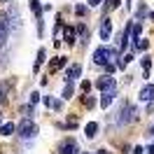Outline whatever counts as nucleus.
<instances>
[{"label": "nucleus", "mask_w": 154, "mask_h": 154, "mask_svg": "<svg viewBox=\"0 0 154 154\" xmlns=\"http://www.w3.org/2000/svg\"><path fill=\"white\" fill-rule=\"evenodd\" d=\"M117 56V51L112 47H105V45H103V47H98L96 51H94V63H96V66H103L105 68L107 63H112V58Z\"/></svg>", "instance_id": "1"}, {"label": "nucleus", "mask_w": 154, "mask_h": 154, "mask_svg": "<svg viewBox=\"0 0 154 154\" xmlns=\"http://www.w3.org/2000/svg\"><path fill=\"white\" fill-rule=\"evenodd\" d=\"M135 117H138L135 105L124 103V105H122V110H119V117H117V124H119V126H126V124H131V122H135Z\"/></svg>", "instance_id": "2"}, {"label": "nucleus", "mask_w": 154, "mask_h": 154, "mask_svg": "<svg viewBox=\"0 0 154 154\" xmlns=\"http://www.w3.org/2000/svg\"><path fill=\"white\" fill-rule=\"evenodd\" d=\"M17 133H19V138H33V135H38V124L30 119H21L17 124Z\"/></svg>", "instance_id": "3"}, {"label": "nucleus", "mask_w": 154, "mask_h": 154, "mask_svg": "<svg viewBox=\"0 0 154 154\" xmlns=\"http://www.w3.org/2000/svg\"><path fill=\"white\" fill-rule=\"evenodd\" d=\"M58 154H79V147H77L75 138H66L58 145Z\"/></svg>", "instance_id": "4"}, {"label": "nucleus", "mask_w": 154, "mask_h": 154, "mask_svg": "<svg viewBox=\"0 0 154 154\" xmlns=\"http://www.w3.org/2000/svg\"><path fill=\"white\" fill-rule=\"evenodd\" d=\"M7 35H10V21H7V14H2V12H0V49L5 47Z\"/></svg>", "instance_id": "5"}, {"label": "nucleus", "mask_w": 154, "mask_h": 154, "mask_svg": "<svg viewBox=\"0 0 154 154\" xmlns=\"http://www.w3.org/2000/svg\"><path fill=\"white\" fill-rule=\"evenodd\" d=\"M96 89H100V91H103V94H105V91H112V89H117V82H115V77H100V79H98L96 82Z\"/></svg>", "instance_id": "6"}, {"label": "nucleus", "mask_w": 154, "mask_h": 154, "mask_svg": "<svg viewBox=\"0 0 154 154\" xmlns=\"http://www.w3.org/2000/svg\"><path fill=\"white\" fill-rule=\"evenodd\" d=\"M138 98H140V103H154V84H145Z\"/></svg>", "instance_id": "7"}, {"label": "nucleus", "mask_w": 154, "mask_h": 154, "mask_svg": "<svg viewBox=\"0 0 154 154\" xmlns=\"http://www.w3.org/2000/svg\"><path fill=\"white\" fill-rule=\"evenodd\" d=\"M12 87H14V79H2V82H0V105H2V103L10 98Z\"/></svg>", "instance_id": "8"}, {"label": "nucleus", "mask_w": 154, "mask_h": 154, "mask_svg": "<svg viewBox=\"0 0 154 154\" xmlns=\"http://www.w3.org/2000/svg\"><path fill=\"white\" fill-rule=\"evenodd\" d=\"M7 19H12V21H10V30L21 28V17H19V10H17V7H10V14H7Z\"/></svg>", "instance_id": "9"}, {"label": "nucleus", "mask_w": 154, "mask_h": 154, "mask_svg": "<svg viewBox=\"0 0 154 154\" xmlns=\"http://www.w3.org/2000/svg\"><path fill=\"white\" fill-rule=\"evenodd\" d=\"M115 96H117V89H112V91H105V94H103V98H100V107H103V110H107V107L112 105Z\"/></svg>", "instance_id": "10"}, {"label": "nucleus", "mask_w": 154, "mask_h": 154, "mask_svg": "<svg viewBox=\"0 0 154 154\" xmlns=\"http://www.w3.org/2000/svg\"><path fill=\"white\" fill-rule=\"evenodd\" d=\"M110 35H112V21L103 19V23H100V40H110Z\"/></svg>", "instance_id": "11"}, {"label": "nucleus", "mask_w": 154, "mask_h": 154, "mask_svg": "<svg viewBox=\"0 0 154 154\" xmlns=\"http://www.w3.org/2000/svg\"><path fill=\"white\" fill-rule=\"evenodd\" d=\"M82 75V66H72V68H68V72H66V82H75L77 77Z\"/></svg>", "instance_id": "12"}, {"label": "nucleus", "mask_w": 154, "mask_h": 154, "mask_svg": "<svg viewBox=\"0 0 154 154\" xmlns=\"http://www.w3.org/2000/svg\"><path fill=\"white\" fill-rule=\"evenodd\" d=\"M63 40H66L68 45H75V28L66 26V28H63Z\"/></svg>", "instance_id": "13"}, {"label": "nucleus", "mask_w": 154, "mask_h": 154, "mask_svg": "<svg viewBox=\"0 0 154 154\" xmlns=\"http://www.w3.org/2000/svg\"><path fill=\"white\" fill-rule=\"evenodd\" d=\"M84 133H87V138H96V133H98V124H96V122H89V124L84 126Z\"/></svg>", "instance_id": "14"}, {"label": "nucleus", "mask_w": 154, "mask_h": 154, "mask_svg": "<svg viewBox=\"0 0 154 154\" xmlns=\"http://www.w3.org/2000/svg\"><path fill=\"white\" fill-rule=\"evenodd\" d=\"M28 5H30V10H33V14L38 17V21L42 19L40 14H42V5H40V0H28Z\"/></svg>", "instance_id": "15"}, {"label": "nucleus", "mask_w": 154, "mask_h": 154, "mask_svg": "<svg viewBox=\"0 0 154 154\" xmlns=\"http://www.w3.org/2000/svg\"><path fill=\"white\" fill-rule=\"evenodd\" d=\"M14 131H17V124H12V122H7V124L0 126V133H2V135H12Z\"/></svg>", "instance_id": "16"}, {"label": "nucleus", "mask_w": 154, "mask_h": 154, "mask_svg": "<svg viewBox=\"0 0 154 154\" xmlns=\"http://www.w3.org/2000/svg\"><path fill=\"white\" fill-rule=\"evenodd\" d=\"M63 66H66V56H58L56 61H51V63H49V70L54 72V70H58V68H63Z\"/></svg>", "instance_id": "17"}, {"label": "nucleus", "mask_w": 154, "mask_h": 154, "mask_svg": "<svg viewBox=\"0 0 154 154\" xmlns=\"http://www.w3.org/2000/svg\"><path fill=\"white\" fill-rule=\"evenodd\" d=\"M45 56H47V51H45V49H40V51H38V61H35V66H33V70H35V72H38L40 66L45 63Z\"/></svg>", "instance_id": "18"}, {"label": "nucleus", "mask_w": 154, "mask_h": 154, "mask_svg": "<svg viewBox=\"0 0 154 154\" xmlns=\"http://www.w3.org/2000/svg\"><path fill=\"white\" fill-rule=\"evenodd\" d=\"M72 94H75V84H72V82H68V84H66V89H63V94H61V96H63V98H66V100H68V98H72Z\"/></svg>", "instance_id": "19"}, {"label": "nucleus", "mask_w": 154, "mask_h": 154, "mask_svg": "<svg viewBox=\"0 0 154 154\" xmlns=\"http://www.w3.org/2000/svg\"><path fill=\"white\" fill-rule=\"evenodd\" d=\"M140 33H143V26H140V23H133V30H131V40H133V42H138V40H140Z\"/></svg>", "instance_id": "20"}, {"label": "nucleus", "mask_w": 154, "mask_h": 154, "mask_svg": "<svg viewBox=\"0 0 154 154\" xmlns=\"http://www.w3.org/2000/svg\"><path fill=\"white\" fill-rule=\"evenodd\" d=\"M140 66H143L145 75H147V72H149V68H152V58H149V56H147V54H145V56L140 58Z\"/></svg>", "instance_id": "21"}, {"label": "nucleus", "mask_w": 154, "mask_h": 154, "mask_svg": "<svg viewBox=\"0 0 154 154\" xmlns=\"http://www.w3.org/2000/svg\"><path fill=\"white\" fill-rule=\"evenodd\" d=\"M133 47H135V49H140V51H147V47H149V42L140 38V40H138V42H133Z\"/></svg>", "instance_id": "22"}, {"label": "nucleus", "mask_w": 154, "mask_h": 154, "mask_svg": "<svg viewBox=\"0 0 154 154\" xmlns=\"http://www.w3.org/2000/svg\"><path fill=\"white\" fill-rule=\"evenodd\" d=\"M77 33L82 35V40H87V38H89V30H87V26H84V23H82V26H77Z\"/></svg>", "instance_id": "23"}, {"label": "nucleus", "mask_w": 154, "mask_h": 154, "mask_svg": "<svg viewBox=\"0 0 154 154\" xmlns=\"http://www.w3.org/2000/svg\"><path fill=\"white\" fill-rule=\"evenodd\" d=\"M75 14H77V17H84V14H87V5H77Z\"/></svg>", "instance_id": "24"}, {"label": "nucleus", "mask_w": 154, "mask_h": 154, "mask_svg": "<svg viewBox=\"0 0 154 154\" xmlns=\"http://www.w3.org/2000/svg\"><path fill=\"white\" fill-rule=\"evenodd\" d=\"M35 103H40V94H38V91L30 94V105H35Z\"/></svg>", "instance_id": "25"}, {"label": "nucleus", "mask_w": 154, "mask_h": 154, "mask_svg": "<svg viewBox=\"0 0 154 154\" xmlns=\"http://www.w3.org/2000/svg\"><path fill=\"white\" fill-rule=\"evenodd\" d=\"M145 14H147V7L140 5V7H138V19H145Z\"/></svg>", "instance_id": "26"}, {"label": "nucleus", "mask_w": 154, "mask_h": 154, "mask_svg": "<svg viewBox=\"0 0 154 154\" xmlns=\"http://www.w3.org/2000/svg\"><path fill=\"white\" fill-rule=\"evenodd\" d=\"M115 7H119V0H107V10H115Z\"/></svg>", "instance_id": "27"}, {"label": "nucleus", "mask_w": 154, "mask_h": 154, "mask_svg": "<svg viewBox=\"0 0 154 154\" xmlns=\"http://www.w3.org/2000/svg\"><path fill=\"white\" fill-rule=\"evenodd\" d=\"M105 70H107V75H112V72L117 70V66H115V63H107V66H105Z\"/></svg>", "instance_id": "28"}, {"label": "nucleus", "mask_w": 154, "mask_h": 154, "mask_svg": "<svg viewBox=\"0 0 154 154\" xmlns=\"http://www.w3.org/2000/svg\"><path fill=\"white\" fill-rule=\"evenodd\" d=\"M84 105H87V107H94V105H96V100H94V98H84Z\"/></svg>", "instance_id": "29"}, {"label": "nucleus", "mask_w": 154, "mask_h": 154, "mask_svg": "<svg viewBox=\"0 0 154 154\" xmlns=\"http://www.w3.org/2000/svg\"><path fill=\"white\" fill-rule=\"evenodd\" d=\"M91 89V82H82V91H89Z\"/></svg>", "instance_id": "30"}, {"label": "nucleus", "mask_w": 154, "mask_h": 154, "mask_svg": "<svg viewBox=\"0 0 154 154\" xmlns=\"http://www.w3.org/2000/svg\"><path fill=\"white\" fill-rule=\"evenodd\" d=\"M103 0H89V7H96V5H100Z\"/></svg>", "instance_id": "31"}, {"label": "nucleus", "mask_w": 154, "mask_h": 154, "mask_svg": "<svg viewBox=\"0 0 154 154\" xmlns=\"http://www.w3.org/2000/svg\"><path fill=\"white\" fill-rule=\"evenodd\" d=\"M143 152H145L143 147H135V149H133V154H143Z\"/></svg>", "instance_id": "32"}, {"label": "nucleus", "mask_w": 154, "mask_h": 154, "mask_svg": "<svg viewBox=\"0 0 154 154\" xmlns=\"http://www.w3.org/2000/svg\"><path fill=\"white\" fill-rule=\"evenodd\" d=\"M147 154H154V145H149V147H147Z\"/></svg>", "instance_id": "33"}, {"label": "nucleus", "mask_w": 154, "mask_h": 154, "mask_svg": "<svg viewBox=\"0 0 154 154\" xmlns=\"http://www.w3.org/2000/svg\"><path fill=\"white\" fill-rule=\"evenodd\" d=\"M98 154H107V152H105V149H100V152H98Z\"/></svg>", "instance_id": "34"}, {"label": "nucleus", "mask_w": 154, "mask_h": 154, "mask_svg": "<svg viewBox=\"0 0 154 154\" xmlns=\"http://www.w3.org/2000/svg\"><path fill=\"white\" fill-rule=\"evenodd\" d=\"M152 21H154V12H152Z\"/></svg>", "instance_id": "35"}, {"label": "nucleus", "mask_w": 154, "mask_h": 154, "mask_svg": "<svg viewBox=\"0 0 154 154\" xmlns=\"http://www.w3.org/2000/svg\"><path fill=\"white\" fill-rule=\"evenodd\" d=\"M152 135H154V126H152Z\"/></svg>", "instance_id": "36"}, {"label": "nucleus", "mask_w": 154, "mask_h": 154, "mask_svg": "<svg viewBox=\"0 0 154 154\" xmlns=\"http://www.w3.org/2000/svg\"><path fill=\"white\" fill-rule=\"evenodd\" d=\"M0 2H7V0H0Z\"/></svg>", "instance_id": "37"}]
</instances>
